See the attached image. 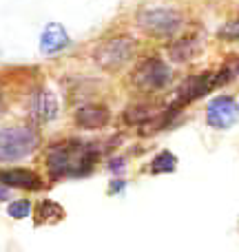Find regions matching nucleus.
<instances>
[{"instance_id": "obj_18", "label": "nucleus", "mask_w": 239, "mask_h": 252, "mask_svg": "<svg viewBox=\"0 0 239 252\" xmlns=\"http://www.w3.org/2000/svg\"><path fill=\"white\" fill-rule=\"evenodd\" d=\"M29 213H31V204L27 199H16L7 206V215L13 219H25L29 217Z\"/></svg>"}, {"instance_id": "obj_22", "label": "nucleus", "mask_w": 239, "mask_h": 252, "mask_svg": "<svg viewBox=\"0 0 239 252\" xmlns=\"http://www.w3.org/2000/svg\"><path fill=\"white\" fill-rule=\"evenodd\" d=\"M0 106H2V95H0Z\"/></svg>"}, {"instance_id": "obj_4", "label": "nucleus", "mask_w": 239, "mask_h": 252, "mask_svg": "<svg viewBox=\"0 0 239 252\" xmlns=\"http://www.w3.org/2000/svg\"><path fill=\"white\" fill-rule=\"evenodd\" d=\"M133 53H135L133 40L126 38V35H118V38L104 40L93 51V62L104 71H118L133 58Z\"/></svg>"}, {"instance_id": "obj_1", "label": "nucleus", "mask_w": 239, "mask_h": 252, "mask_svg": "<svg viewBox=\"0 0 239 252\" xmlns=\"http://www.w3.org/2000/svg\"><path fill=\"white\" fill-rule=\"evenodd\" d=\"M98 159V151L93 144H84L78 139L60 142L49 151L47 166L53 177H82L93 170Z\"/></svg>"}, {"instance_id": "obj_6", "label": "nucleus", "mask_w": 239, "mask_h": 252, "mask_svg": "<svg viewBox=\"0 0 239 252\" xmlns=\"http://www.w3.org/2000/svg\"><path fill=\"white\" fill-rule=\"evenodd\" d=\"M237 120H239V104L231 95H217L206 106V122L215 130L231 128Z\"/></svg>"}, {"instance_id": "obj_9", "label": "nucleus", "mask_w": 239, "mask_h": 252, "mask_svg": "<svg viewBox=\"0 0 239 252\" xmlns=\"http://www.w3.org/2000/svg\"><path fill=\"white\" fill-rule=\"evenodd\" d=\"M111 120V113L104 104H84L75 111V124L84 130L104 128Z\"/></svg>"}, {"instance_id": "obj_13", "label": "nucleus", "mask_w": 239, "mask_h": 252, "mask_svg": "<svg viewBox=\"0 0 239 252\" xmlns=\"http://www.w3.org/2000/svg\"><path fill=\"white\" fill-rule=\"evenodd\" d=\"M153 118H157V111H155V106L148 104V102L131 104V106H126V111H124V122L133 124V126L146 124V122H151Z\"/></svg>"}, {"instance_id": "obj_8", "label": "nucleus", "mask_w": 239, "mask_h": 252, "mask_svg": "<svg viewBox=\"0 0 239 252\" xmlns=\"http://www.w3.org/2000/svg\"><path fill=\"white\" fill-rule=\"evenodd\" d=\"M69 44H71V38L60 22H49L42 29V35H40V51H42L44 56H56V53L65 51Z\"/></svg>"}, {"instance_id": "obj_10", "label": "nucleus", "mask_w": 239, "mask_h": 252, "mask_svg": "<svg viewBox=\"0 0 239 252\" xmlns=\"http://www.w3.org/2000/svg\"><path fill=\"white\" fill-rule=\"evenodd\" d=\"M0 182L9 188H20V190H40L42 177L29 168H7L0 170Z\"/></svg>"}, {"instance_id": "obj_17", "label": "nucleus", "mask_w": 239, "mask_h": 252, "mask_svg": "<svg viewBox=\"0 0 239 252\" xmlns=\"http://www.w3.org/2000/svg\"><path fill=\"white\" fill-rule=\"evenodd\" d=\"M217 35L222 40H226V42H235V40H239V18H233V20L224 22V25L219 27Z\"/></svg>"}, {"instance_id": "obj_16", "label": "nucleus", "mask_w": 239, "mask_h": 252, "mask_svg": "<svg viewBox=\"0 0 239 252\" xmlns=\"http://www.w3.org/2000/svg\"><path fill=\"white\" fill-rule=\"evenodd\" d=\"M239 75V58L237 56H231V60L226 62V64L219 69V73L215 75V84L217 87H222V84H228V82H233Z\"/></svg>"}, {"instance_id": "obj_3", "label": "nucleus", "mask_w": 239, "mask_h": 252, "mask_svg": "<svg viewBox=\"0 0 239 252\" xmlns=\"http://www.w3.org/2000/svg\"><path fill=\"white\" fill-rule=\"evenodd\" d=\"M40 137L31 126H9L0 130V161H18L35 151Z\"/></svg>"}, {"instance_id": "obj_11", "label": "nucleus", "mask_w": 239, "mask_h": 252, "mask_svg": "<svg viewBox=\"0 0 239 252\" xmlns=\"http://www.w3.org/2000/svg\"><path fill=\"white\" fill-rule=\"evenodd\" d=\"M31 113L38 122H51L58 118V97L51 89H40L35 91L31 100Z\"/></svg>"}, {"instance_id": "obj_7", "label": "nucleus", "mask_w": 239, "mask_h": 252, "mask_svg": "<svg viewBox=\"0 0 239 252\" xmlns=\"http://www.w3.org/2000/svg\"><path fill=\"white\" fill-rule=\"evenodd\" d=\"M217 87L215 84V73H210V71H204V73H195L191 75V78L184 82L182 91H179V97L177 102L179 104H188V102H195L197 97L206 95L208 91H213V89Z\"/></svg>"}, {"instance_id": "obj_20", "label": "nucleus", "mask_w": 239, "mask_h": 252, "mask_svg": "<svg viewBox=\"0 0 239 252\" xmlns=\"http://www.w3.org/2000/svg\"><path fill=\"white\" fill-rule=\"evenodd\" d=\"M4 199H9V186L0 182V201H4Z\"/></svg>"}, {"instance_id": "obj_5", "label": "nucleus", "mask_w": 239, "mask_h": 252, "mask_svg": "<svg viewBox=\"0 0 239 252\" xmlns=\"http://www.w3.org/2000/svg\"><path fill=\"white\" fill-rule=\"evenodd\" d=\"M171 82V69L160 58H146L133 71V84L144 91H157Z\"/></svg>"}, {"instance_id": "obj_2", "label": "nucleus", "mask_w": 239, "mask_h": 252, "mask_svg": "<svg viewBox=\"0 0 239 252\" xmlns=\"http://www.w3.org/2000/svg\"><path fill=\"white\" fill-rule=\"evenodd\" d=\"M182 13L171 7H148L137 13V27L155 38H173L182 29Z\"/></svg>"}, {"instance_id": "obj_19", "label": "nucleus", "mask_w": 239, "mask_h": 252, "mask_svg": "<svg viewBox=\"0 0 239 252\" xmlns=\"http://www.w3.org/2000/svg\"><path fill=\"white\" fill-rule=\"evenodd\" d=\"M124 186H126V182H122V179H113V182H111L109 192H111V195H115V192H122V190H124Z\"/></svg>"}, {"instance_id": "obj_15", "label": "nucleus", "mask_w": 239, "mask_h": 252, "mask_svg": "<svg viewBox=\"0 0 239 252\" xmlns=\"http://www.w3.org/2000/svg\"><path fill=\"white\" fill-rule=\"evenodd\" d=\"M177 168V157L171 151H160L151 161V173L162 175V173H173Z\"/></svg>"}, {"instance_id": "obj_12", "label": "nucleus", "mask_w": 239, "mask_h": 252, "mask_svg": "<svg viewBox=\"0 0 239 252\" xmlns=\"http://www.w3.org/2000/svg\"><path fill=\"white\" fill-rule=\"evenodd\" d=\"M200 53V40L197 35H186V38L175 40L169 47V56L173 62H186L193 60V58Z\"/></svg>"}, {"instance_id": "obj_21", "label": "nucleus", "mask_w": 239, "mask_h": 252, "mask_svg": "<svg viewBox=\"0 0 239 252\" xmlns=\"http://www.w3.org/2000/svg\"><path fill=\"white\" fill-rule=\"evenodd\" d=\"M109 168H111V170H122V168H124V164H122V159H113Z\"/></svg>"}, {"instance_id": "obj_14", "label": "nucleus", "mask_w": 239, "mask_h": 252, "mask_svg": "<svg viewBox=\"0 0 239 252\" xmlns=\"http://www.w3.org/2000/svg\"><path fill=\"white\" fill-rule=\"evenodd\" d=\"M60 219H65V208L60 204L51 199H44L38 204L35 208V226H42V223H58Z\"/></svg>"}]
</instances>
